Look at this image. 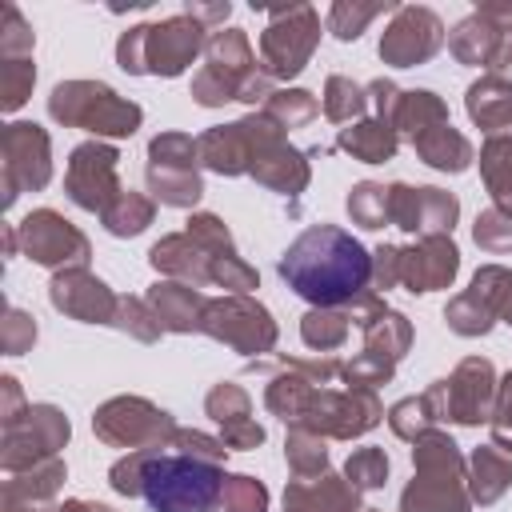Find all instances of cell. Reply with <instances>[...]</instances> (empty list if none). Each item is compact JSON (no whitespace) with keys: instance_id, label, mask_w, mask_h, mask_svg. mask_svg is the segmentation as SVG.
<instances>
[{"instance_id":"1","label":"cell","mask_w":512,"mask_h":512,"mask_svg":"<svg viewBox=\"0 0 512 512\" xmlns=\"http://www.w3.org/2000/svg\"><path fill=\"white\" fill-rule=\"evenodd\" d=\"M280 276L288 280V288L296 296L312 300L316 308H340L368 292L372 256L344 228L312 224L284 248Z\"/></svg>"},{"instance_id":"2","label":"cell","mask_w":512,"mask_h":512,"mask_svg":"<svg viewBox=\"0 0 512 512\" xmlns=\"http://www.w3.org/2000/svg\"><path fill=\"white\" fill-rule=\"evenodd\" d=\"M224 468L204 456L152 448L140 476V496L152 512H216L224 504Z\"/></svg>"},{"instance_id":"3","label":"cell","mask_w":512,"mask_h":512,"mask_svg":"<svg viewBox=\"0 0 512 512\" xmlns=\"http://www.w3.org/2000/svg\"><path fill=\"white\" fill-rule=\"evenodd\" d=\"M416 476L400 496V512H468V472L456 452V440L440 428H428L412 440Z\"/></svg>"},{"instance_id":"4","label":"cell","mask_w":512,"mask_h":512,"mask_svg":"<svg viewBox=\"0 0 512 512\" xmlns=\"http://www.w3.org/2000/svg\"><path fill=\"white\" fill-rule=\"evenodd\" d=\"M192 96L204 108L228 104V100H268L272 96V76L256 68L252 44L240 28H224L212 32L208 48H204V68L192 76Z\"/></svg>"},{"instance_id":"5","label":"cell","mask_w":512,"mask_h":512,"mask_svg":"<svg viewBox=\"0 0 512 512\" xmlns=\"http://www.w3.org/2000/svg\"><path fill=\"white\" fill-rule=\"evenodd\" d=\"M204 24L188 12L168 16L160 24H136L120 36L116 44V60L124 72H152V76H180L200 48H208L204 40Z\"/></svg>"},{"instance_id":"6","label":"cell","mask_w":512,"mask_h":512,"mask_svg":"<svg viewBox=\"0 0 512 512\" xmlns=\"http://www.w3.org/2000/svg\"><path fill=\"white\" fill-rule=\"evenodd\" d=\"M48 112H52V120L72 124V128H88L96 136H132L140 128V120H144L140 104L116 96L100 80L56 84L52 96H48Z\"/></svg>"},{"instance_id":"7","label":"cell","mask_w":512,"mask_h":512,"mask_svg":"<svg viewBox=\"0 0 512 512\" xmlns=\"http://www.w3.org/2000/svg\"><path fill=\"white\" fill-rule=\"evenodd\" d=\"M284 140V128L264 116V112H252L236 124H220V128H208L200 140H196V152H200V164L220 172V176H240V172H252L256 160Z\"/></svg>"},{"instance_id":"8","label":"cell","mask_w":512,"mask_h":512,"mask_svg":"<svg viewBox=\"0 0 512 512\" xmlns=\"http://www.w3.org/2000/svg\"><path fill=\"white\" fill-rule=\"evenodd\" d=\"M320 44V16L308 4H292V8H272L268 12V28L260 36V56H264V72L276 80H292L304 72V64L312 60Z\"/></svg>"},{"instance_id":"9","label":"cell","mask_w":512,"mask_h":512,"mask_svg":"<svg viewBox=\"0 0 512 512\" xmlns=\"http://www.w3.org/2000/svg\"><path fill=\"white\" fill-rule=\"evenodd\" d=\"M92 428H96V436L104 444L128 448V452H140V448H172V436H176L172 416L164 408L148 404L144 396H116V400H108L104 408H96Z\"/></svg>"},{"instance_id":"10","label":"cell","mask_w":512,"mask_h":512,"mask_svg":"<svg viewBox=\"0 0 512 512\" xmlns=\"http://www.w3.org/2000/svg\"><path fill=\"white\" fill-rule=\"evenodd\" d=\"M380 416H384V408H380V400L372 396V388H348V392L316 388L292 428H308V432H316V436L352 440V436H364L368 428H376Z\"/></svg>"},{"instance_id":"11","label":"cell","mask_w":512,"mask_h":512,"mask_svg":"<svg viewBox=\"0 0 512 512\" xmlns=\"http://www.w3.org/2000/svg\"><path fill=\"white\" fill-rule=\"evenodd\" d=\"M196 140L184 132H164L148 144V188L160 204L188 208L200 200L204 184L196 172Z\"/></svg>"},{"instance_id":"12","label":"cell","mask_w":512,"mask_h":512,"mask_svg":"<svg viewBox=\"0 0 512 512\" xmlns=\"http://www.w3.org/2000/svg\"><path fill=\"white\" fill-rule=\"evenodd\" d=\"M68 440V420L52 404H28L16 420L4 424V472H28L56 456Z\"/></svg>"},{"instance_id":"13","label":"cell","mask_w":512,"mask_h":512,"mask_svg":"<svg viewBox=\"0 0 512 512\" xmlns=\"http://www.w3.org/2000/svg\"><path fill=\"white\" fill-rule=\"evenodd\" d=\"M0 148H4V208L20 192H36L52 180V148L40 124H28V120L8 124L0 136Z\"/></svg>"},{"instance_id":"14","label":"cell","mask_w":512,"mask_h":512,"mask_svg":"<svg viewBox=\"0 0 512 512\" xmlns=\"http://www.w3.org/2000/svg\"><path fill=\"white\" fill-rule=\"evenodd\" d=\"M200 332H208L212 340L232 344L236 352H268L276 344V324H272L268 308L256 304V300H248V296L208 300Z\"/></svg>"},{"instance_id":"15","label":"cell","mask_w":512,"mask_h":512,"mask_svg":"<svg viewBox=\"0 0 512 512\" xmlns=\"http://www.w3.org/2000/svg\"><path fill=\"white\" fill-rule=\"evenodd\" d=\"M20 244H24V256L44 264V268H84L88 260V240L80 228H72L60 212L52 208H36L24 216V224L16 228Z\"/></svg>"},{"instance_id":"16","label":"cell","mask_w":512,"mask_h":512,"mask_svg":"<svg viewBox=\"0 0 512 512\" xmlns=\"http://www.w3.org/2000/svg\"><path fill=\"white\" fill-rule=\"evenodd\" d=\"M116 160H120V152L112 144H100V140H88V144L72 148L68 176H64V188H68L72 204H80L84 212H104L124 192L116 184Z\"/></svg>"},{"instance_id":"17","label":"cell","mask_w":512,"mask_h":512,"mask_svg":"<svg viewBox=\"0 0 512 512\" xmlns=\"http://www.w3.org/2000/svg\"><path fill=\"white\" fill-rule=\"evenodd\" d=\"M440 44H444L440 16L432 8L404 4V8L392 12V24L380 36V56L392 68H412V64H424L428 56H436Z\"/></svg>"},{"instance_id":"18","label":"cell","mask_w":512,"mask_h":512,"mask_svg":"<svg viewBox=\"0 0 512 512\" xmlns=\"http://www.w3.org/2000/svg\"><path fill=\"white\" fill-rule=\"evenodd\" d=\"M440 392H444V408H448V420L456 424H484L492 420V408H496V372L484 356H468L456 364V372L448 380H440Z\"/></svg>"},{"instance_id":"19","label":"cell","mask_w":512,"mask_h":512,"mask_svg":"<svg viewBox=\"0 0 512 512\" xmlns=\"http://www.w3.org/2000/svg\"><path fill=\"white\" fill-rule=\"evenodd\" d=\"M456 268H460V252L448 240V232L420 236L412 248H396V284H404L408 292L448 288Z\"/></svg>"},{"instance_id":"20","label":"cell","mask_w":512,"mask_h":512,"mask_svg":"<svg viewBox=\"0 0 512 512\" xmlns=\"http://www.w3.org/2000/svg\"><path fill=\"white\" fill-rule=\"evenodd\" d=\"M388 208H392V224H400L404 232L416 236H436V232H452L460 204L452 192L444 188H408V184H388Z\"/></svg>"},{"instance_id":"21","label":"cell","mask_w":512,"mask_h":512,"mask_svg":"<svg viewBox=\"0 0 512 512\" xmlns=\"http://www.w3.org/2000/svg\"><path fill=\"white\" fill-rule=\"evenodd\" d=\"M48 296H52L56 312H64L72 320H84V324H112L116 320V304H120V296H112L108 284L96 280L84 268L56 272L52 284H48Z\"/></svg>"},{"instance_id":"22","label":"cell","mask_w":512,"mask_h":512,"mask_svg":"<svg viewBox=\"0 0 512 512\" xmlns=\"http://www.w3.org/2000/svg\"><path fill=\"white\" fill-rule=\"evenodd\" d=\"M208 416L224 428V444L228 448H256L264 440V428L252 420V400L244 388L236 384H216L204 400Z\"/></svg>"},{"instance_id":"23","label":"cell","mask_w":512,"mask_h":512,"mask_svg":"<svg viewBox=\"0 0 512 512\" xmlns=\"http://www.w3.org/2000/svg\"><path fill=\"white\" fill-rule=\"evenodd\" d=\"M284 512H364L360 508V488L340 476H308L292 480L284 492Z\"/></svg>"},{"instance_id":"24","label":"cell","mask_w":512,"mask_h":512,"mask_svg":"<svg viewBox=\"0 0 512 512\" xmlns=\"http://www.w3.org/2000/svg\"><path fill=\"white\" fill-rule=\"evenodd\" d=\"M148 308L156 312L164 332H200L208 300L196 292V284L184 280H160L148 288Z\"/></svg>"},{"instance_id":"25","label":"cell","mask_w":512,"mask_h":512,"mask_svg":"<svg viewBox=\"0 0 512 512\" xmlns=\"http://www.w3.org/2000/svg\"><path fill=\"white\" fill-rule=\"evenodd\" d=\"M152 268L156 272H168L172 280H184V284H204L212 280V252L204 244H196L188 232H176V236H164L152 244L148 252Z\"/></svg>"},{"instance_id":"26","label":"cell","mask_w":512,"mask_h":512,"mask_svg":"<svg viewBox=\"0 0 512 512\" xmlns=\"http://www.w3.org/2000/svg\"><path fill=\"white\" fill-rule=\"evenodd\" d=\"M468 116L488 136H512V84L504 76H484L468 88Z\"/></svg>"},{"instance_id":"27","label":"cell","mask_w":512,"mask_h":512,"mask_svg":"<svg viewBox=\"0 0 512 512\" xmlns=\"http://www.w3.org/2000/svg\"><path fill=\"white\" fill-rule=\"evenodd\" d=\"M512 484V452L496 444H480L468 460V496L480 504H492Z\"/></svg>"},{"instance_id":"28","label":"cell","mask_w":512,"mask_h":512,"mask_svg":"<svg viewBox=\"0 0 512 512\" xmlns=\"http://www.w3.org/2000/svg\"><path fill=\"white\" fill-rule=\"evenodd\" d=\"M500 44H504V36L480 16V12H472V16H464L452 32H448V48H452V56L460 60V64H488L492 68V60H496V52H500Z\"/></svg>"},{"instance_id":"29","label":"cell","mask_w":512,"mask_h":512,"mask_svg":"<svg viewBox=\"0 0 512 512\" xmlns=\"http://www.w3.org/2000/svg\"><path fill=\"white\" fill-rule=\"evenodd\" d=\"M252 176H256L264 188H272V192L296 196V192L308 184V160H304L296 148H288V144L280 140V144H272V148L256 160Z\"/></svg>"},{"instance_id":"30","label":"cell","mask_w":512,"mask_h":512,"mask_svg":"<svg viewBox=\"0 0 512 512\" xmlns=\"http://www.w3.org/2000/svg\"><path fill=\"white\" fill-rule=\"evenodd\" d=\"M336 144H340L344 152H352L356 160H364V164H384V160L396 152L400 140H396V128L376 116V120H360V124L340 128Z\"/></svg>"},{"instance_id":"31","label":"cell","mask_w":512,"mask_h":512,"mask_svg":"<svg viewBox=\"0 0 512 512\" xmlns=\"http://www.w3.org/2000/svg\"><path fill=\"white\" fill-rule=\"evenodd\" d=\"M412 144H416L420 160L432 164V168H440V172H464L472 164V144L452 124H436L424 136H416Z\"/></svg>"},{"instance_id":"32","label":"cell","mask_w":512,"mask_h":512,"mask_svg":"<svg viewBox=\"0 0 512 512\" xmlns=\"http://www.w3.org/2000/svg\"><path fill=\"white\" fill-rule=\"evenodd\" d=\"M436 124H448V104H444L436 92H428V88L400 92L396 112H392V128H396V132H408V136L416 140V136H424V132L436 128Z\"/></svg>"},{"instance_id":"33","label":"cell","mask_w":512,"mask_h":512,"mask_svg":"<svg viewBox=\"0 0 512 512\" xmlns=\"http://www.w3.org/2000/svg\"><path fill=\"white\" fill-rule=\"evenodd\" d=\"M480 172L492 192V208L512 216V136H488L480 148Z\"/></svg>"},{"instance_id":"34","label":"cell","mask_w":512,"mask_h":512,"mask_svg":"<svg viewBox=\"0 0 512 512\" xmlns=\"http://www.w3.org/2000/svg\"><path fill=\"white\" fill-rule=\"evenodd\" d=\"M360 328H364V348L368 352H380L388 360H400L408 352V344H412V324L400 312H392L388 304L372 320H364Z\"/></svg>"},{"instance_id":"35","label":"cell","mask_w":512,"mask_h":512,"mask_svg":"<svg viewBox=\"0 0 512 512\" xmlns=\"http://www.w3.org/2000/svg\"><path fill=\"white\" fill-rule=\"evenodd\" d=\"M284 456H288V468H292L296 480H308V476H324V472H328L324 436H316V432H308V428H292V432H288Z\"/></svg>"},{"instance_id":"36","label":"cell","mask_w":512,"mask_h":512,"mask_svg":"<svg viewBox=\"0 0 512 512\" xmlns=\"http://www.w3.org/2000/svg\"><path fill=\"white\" fill-rule=\"evenodd\" d=\"M152 200L148 196H140V192H120L104 212H100V220H104V228L112 232V236H136V232H144L148 224H152Z\"/></svg>"},{"instance_id":"37","label":"cell","mask_w":512,"mask_h":512,"mask_svg":"<svg viewBox=\"0 0 512 512\" xmlns=\"http://www.w3.org/2000/svg\"><path fill=\"white\" fill-rule=\"evenodd\" d=\"M348 328H352L348 308H312L300 324V336H304L308 348L328 352V348H340L348 340Z\"/></svg>"},{"instance_id":"38","label":"cell","mask_w":512,"mask_h":512,"mask_svg":"<svg viewBox=\"0 0 512 512\" xmlns=\"http://www.w3.org/2000/svg\"><path fill=\"white\" fill-rule=\"evenodd\" d=\"M348 216L360 228H384L392 224V208H388V188L376 180H364L348 192Z\"/></svg>"},{"instance_id":"39","label":"cell","mask_w":512,"mask_h":512,"mask_svg":"<svg viewBox=\"0 0 512 512\" xmlns=\"http://www.w3.org/2000/svg\"><path fill=\"white\" fill-rule=\"evenodd\" d=\"M368 108V88H360L348 76H328L324 84V116L336 124H352V116H360Z\"/></svg>"},{"instance_id":"40","label":"cell","mask_w":512,"mask_h":512,"mask_svg":"<svg viewBox=\"0 0 512 512\" xmlns=\"http://www.w3.org/2000/svg\"><path fill=\"white\" fill-rule=\"evenodd\" d=\"M472 292L492 308L496 320H508V324H512V272H508V268L484 264V268L472 276Z\"/></svg>"},{"instance_id":"41","label":"cell","mask_w":512,"mask_h":512,"mask_svg":"<svg viewBox=\"0 0 512 512\" xmlns=\"http://www.w3.org/2000/svg\"><path fill=\"white\" fill-rule=\"evenodd\" d=\"M384 12H396L392 4H348V0H336L332 8H328V32L336 36V40H356L376 16H384Z\"/></svg>"},{"instance_id":"42","label":"cell","mask_w":512,"mask_h":512,"mask_svg":"<svg viewBox=\"0 0 512 512\" xmlns=\"http://www.w3.org/2000/svg\"><path fill=\"white\" fill-rule=\"evenodd\" d=\"M444 320H448V328L452 332H460V336H484L492 324H496V316H492V308L468 288V292H460L448 308H444Z\"/></svg>"},{"instance_id":"43","label":"cell","mask_w":512,"mask_h":512,"mask_svg":"<svg viewBox=\"0 0 512 512\" xmlns=\"http://www.w3.org/2000/svg\"><path fill=\"white\" fill-rule=\"evenodd\" d=\"M316 112H320V104H316V96L304 92V88L272 92V96L264 100V116H272L280 128H300V124H308Z\"/></svg>"},{"instance_id":"44","label":"cell","mask_w":512,"mask_h":512,"mask_svg":"<svg viewBox=\"0 0 512 512\" xmlns=\"http://www.w3.org/2000/svg\"><path fill=\"white\" fill-rule=\"evenodd\" d=\"M388 424H392V432H396L400 440H416V436H424L428 428H436L440 416H436V408H432V400H428V392H424V396L400 400V404L388 412Z\"/></svg>"},{"instance_id":"45","label":"cell","mask_w":512,"mask_h":512,"mask_svg":"<svg viewBox=\"0 0 512 512\" xmlns=\"http://www.w3.org/2000/svg\"><path fill=\"white\" fill-rule=\"evenodd\" d=\"M32 84H36L32 56H4V64H0V104H4L8 112L28 100Z\"/></svg>"},{"instance_id":"46","label":"cell","mask_w":512,"mask_h":512,"mask_svg":"<svg viewBox=\"0 0 512 512\" xmlns=\"http://www.w3.org/2000/svg\"><path fill=\"white\" fill-rule=\"evenodd\" d=\"M344 480H352V488H380L388 480V456L380 448H356L344 464Z\"/></svg>"},{"instance_id":"47","label":"cell","mask_w":512,"mask_h":512,"mask_svg":"<svg viewBox=\"0 0 512 512\" xmlns=\"http://www.w3.org/2000/svg\"><path fill=\"white\" fill-rule=\"evenodd\" d=\"M472 236H476V244H480L484 252L504 256V252H512V216L500 212V208H488V212L476 216Z\"/></svg>"},{"instance_id":"48","label":"cell","mask_w":512,"mask_h":512,"mask_svg":"<svg viewBox=\"0 0 512 512\" xmlns=\"http://www.w3.org/2000/svg\"><path fill=\"white\" fill-rule=\"evenodd\" d=\"M392 368H396V360H388V356H380V352H360V356H352L340 372L348 376V384L352 388H376V384H388L392 380Z\"/></svg>"},{"instance_id":"49","label":"cell","mask_w":512,"mask_h":512,"mask_svg":"<svg viewBox=\"0 0 512 512\" xmlns=\"http://www.w3.org/2000/svg\"><path fill=\"white\" fill-rule=\"evenodd\" d=\"M224 508L228 512H268V488L252 476H228L224 480Z\"/></svg>"},{"instance_id":"50","label":"cell","mask_w":512,"mask_h":512,"mask_svg":"<svg viewBox=\"0 0 512 512\" xmlns=\"http://www.w3.org/2000/svg\"><path fill=\"white\" fill-rule=\"evenodd\" d=\"M116 328H124V332H132L136 340H156L164 328H160V320H156V312L152 308H144V300H128V296H120V304H116V320H112Z\"/></svg>"},{"instance_id":"51","label":"cell","mask_w":512,"mask_h":512,"mask_svg":"<svg viewBox=\"0 0 512 512\" xmlns=\"http://www.w3.org/2000/svg\"><path fill=\"white\" fill-rule=\"evenodd\" d=\"M0 56H32V28L24 24L16 4H4V24H0Z\"/></svg>"},{"instance_id":"52","label":"cell","mask_w":512,"mask_h":512,"mask_svg":"<svg viewBox=\"0 0 512 512\" xmlns=\"http://www.w3.org/2000/svg\"><path fill=\"white\" fill-rule=\"evenodd\" d=\"M492 444L512 452V372L504 376L500 392H496V408H492Z\"/></svg>"},{"instance_id":"53","label":"cell","mask_w":512,"mask_h":512,"mask_svg":"<svg viewBox=\"0 0 512 512\" xmlns=\"http://www.w3.org/2000/svg\"><path fill=\"white\" fill-rule=\"evenodd\" d=\"M172 448H180V452H188V456L216 460V464L228 456V444H224V440H212V436H204V432H188V428H176Z\"/></svg>"},{"instance_id":"54","label":"cell","mask_w":512,"mask_h":512,"mask_svg":"<svg viewBox=\"0 0 512 512\" xmlns=\"http://www.w3.org/2000/svg\"><path fill=\"white\" fill-rule=\"evenodd\" d=\"M32 340H36L32 316H24L20 308H8V320H4V352L8 356H20L24 348H32Z\"/></svg>"},{"instance_id":"55","label":"cell","mask_w":512,"mask_h":512,"mask_svg":"<svg viewBox=\"0 0 512 512\" xmlns=\"http://www.w3.org/2000/svg\"><path fill=\"white\" fill-rule=\"evenodd\" d=\"M476 12H480L504 40H512V4H480Z\"/></svg>"},{"instance_id":"56","label":"cell","mask_w":512,"mask_h":512,"mask_svg":"<svg viewBox=\"0 0 512 512\" xmlns=\"http://www.w3.org/2000/svg\"><path fill=\"white\" fill-rule=\"evenodd\" d=\"M184 12H188V16H196L200 24H224L232 8H228V4H212V8H204V4H188Z\"/></svg>"},{"instance_id":"57","label":"cell","mask_w":512,"mask_h":512,"mask_svg":"<svg viewBox=\"0 0 512 512\" xmlns=\"http://www.w3.org/2000/svg\"><path fill=\"white\" fill-rule=\"evenodd\" d=\"M48 512H100V504H84V500H64L60 508H48Z\"/></svg>"},{"instance_id":"58","label":"cell","mask_w":512,"mask_h":512,"mask_svg":"<svg viewBox=\"0 0 512 512\" xmlns=\"http://www.w3.org/2000/svg\"><path fill=\"white\" fill-rule=\"evenodd\" d=\"M364 512H376V508H364Z\"/></svg>"}]
</instances>
